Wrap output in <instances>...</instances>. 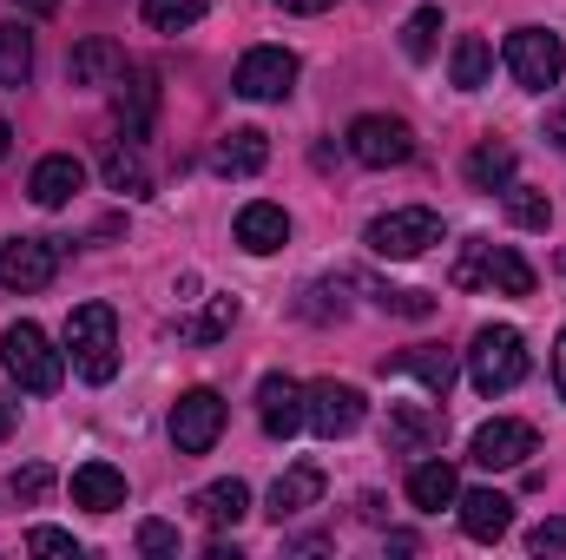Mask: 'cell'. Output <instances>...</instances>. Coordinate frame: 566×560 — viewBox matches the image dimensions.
<instances>
[{"instance_id": "6da1fadb", "label": "cell", "mask_w": 566, "mask_h": 560, "mask_svg": "<svg viewBox=\"0 0 566 560\" xmlns=\"http://www.w3.org/2000/svg\"><path fill=\"white\" fill-rule=\"evenodd\" d=\"M66 356L86 383H113L119 376V317L113 303H80L66 317Z\"/></svg>"}, {"instance_id": "7a4b0ae2", "label": "cell", "mask_w": 566, "mask_h": 560, "mask_svg": "<svg viewBox=\"0 0 566 560\" xmlns=\"http://www.w3.org/2000/svg\"><path fill=\"white\" fill-rule=\"evenodd\" d=\"M521 376H527V336L514 323L474 330V343H468V383L481 396H507V390H521Z\"/></svg>"}, {"instance_id": "3957f363", "label": "cell", "mask_w": 566, "mask_h": 560, "mask_svg": "<svg viewBox=\"0 0 566 560\" xmlns=\"http://www.w3.org/2000/svg\"><path fill=\"white\" fill-rule=\"evenodd\" d=\"M0 363H7V376H13L27 396H53L60 376H66V356L46 343L40 323H7V336H0Z\"/></svg>"}, {"instance_id": "277c9868", "label": "cell", "mask_w": 566, "mask_h": 560, "mask_svg": "<svg viewBox=\"0 0 566 560\" xmlns=\"http://www.w3.org/2000/svg\"><path fill=\"white\" fill-rule=\"evenodd\" d=\"M501 290V297H534V265L514 251V245H488V238H468L461 258H454V290Z\"/></svg>"}, {"instance_id": "5b68a950", "label": "cell", "mask_w": 566, "mask_h": 560, "mask_svg": "<svg viewBox=\"0 0 566 560\" xmlns=\"http://www.w3.org/2000/svg\"><path fill=\"white\" fill-rule=\"evenodd\" d=\"M363 245L376 251V258H389V265H409V258H422L428 245H441V218L428 211V205H402V211H382L369 231H363Z\"/></svg>"}, {"instance_id": "8992f818", "label": "cell", "mask_w": 566, "mask_h": 560, "mask_svg": "<svg viewBox=\"0 0 566 560\" xmlns=\"http://www.w3.org/2000/svg\"><path fill=\"white\" fill-rule=\"evenodd\" d=\"M507 73H514V86H527V93L560 86L566 40L560 33H547V27H514V33H507Z\"/></svg>"}, {"instance_id": "52a82bcc", "label": "cell", "mask_w": 566, "mask_h": 560, "mask_svg": "<svg viewBox=\"0 0 566 560\" xmlns=\"http://www.w3.org/2000/svg\"><path fill=\"white\" fill-rule=\"evenodd\" d=\"M349 158L356 165H369V172H389V165H409L416 158V133H409V120H396V113H363V120H349Z\"/></svg>"}, {"instance_id": "ba28073f", "label": "cell", "mask_w": 566, "mask_h": 560, "mask_svg": "<svg viewBox=\"0 0 566 560\" xmlns=\"http://www.w3.org/2000/svg\"><path fill=\"white\" fill-rule=\"evenodd\" d=\"M369 416V403H363V390L356 383H336V376H323V383H310L303 390V422L323 435V442H343V435H356Z\"/></svg>"}, {"instance_id": "9c48e42d", "label": "cell", "mask_w": 566, "mask_h": 560, "mask_svg": "<svg viewBox=\"0 0 566 560\" xmlns=\"http://www.w3.org/2000/svg\"><path fill=\"white\" fill-rule=\"evenodd\" d=\"M224 435V396L218 390H185L171 403V448L178 455H211Z\"/></svg>"}, {"instance_id": "30bf717a", "label": "cell", "mask_w": 566, "mask_h": 560, "mask_svg": "<svg viewBox=\"0 0 566 560\" xmlns=\"http://www.w3.org/2000/svg\"><path fill=\"white\" fill-rule=\"evenodd\" d=\"M60 271V245L53 238H7L0 245V290H20V297H33V290H46Z\"/></svg>"}, {"instance_id": "8fae6325", "label": "cell", "mask_w": 566, "mask_h": 560, "mask_svg": "<svg viewBox=\"0 0 566 560\" xmlns=\"http://www.w3.org/2000/svg\"><path fill=\"white\" fill-rule=\"evenodd\" d=\"M534 448H541L534 422L494 416V422H481V428H474V442H468V462H481V468H521Z\"/></svg>"}, {"instance_id": "7c38bea8", "label": "cell", "mask_w": 566, "mask_h": 560, "mask_svg": "<svg viewBox=\"0 0 566 560\" xmlns=\"http://www.w3.org/2000/svg\"><path fill=\"white\" fill-rule=\"evenodd\" d=\"M441 435H448V416L434 403H389V416H382L389 455H428V448H441Z\"/></svg>"}, {"instance_id": "4fadbf2b", "label": "cell", "mask_w": 566, "mask_h": 560, "mask_svg": "<svg viewBox=\"0 0 566 560\" xmlns=\"http://www.w3.org/2000/svg\"><path fill=\"white\" fill-rule=\"evenodd\" d=\"M238 93L244 100H290L296 93V53L290 46H251L244 60H238Z\"/></svg>"}, {"instance_id": "5bb4252c", "label": "cell", "mask_w": 566, "mask_h": 560, "mask_svg": "<svg viewBox=\"0 0 566 560\" xmlns=\"http://www.w3.org/2000/svg\"><path fill=\"white\" fill-rule=\"evenodd\" d=\"M126 66H133L126 46H119V40H99V33L80 40V46L66 53V80H73V86H119Z\"/></svg>"}, {"instance_id": "9a60e30c", "label": "cell", "mask_w": 566, "mask_h": 560, "mask_svg": "<svg viewBox=\"0 0 566 560\" xmlns=\"http://www.w3.org/2000/svg\"><path fill=\"white\" fill-rule=\"evenodd\" d=\"M258 422H264V435L271 442H290L296 428H303V383H290V376H264L258 383Z\"/></svg>"}, {"instance_id": "2e32d148", "label": "cell", "mask_w": 566, "mask_h": 560, "mask_svg": "<svg viewBox=\"0 0 566 560\" xmlns=\"http://www.w3.org/2000/svg\"><path fill=\"white\" fill-rule=\"evenodd\" d=\"M454 508H461V535L468 541H501L514 528V501L501 488H468V495H454Z\"/></svg>"}, {"instance_id": "e0dca14e", "label": "cell", "mask_w": 566, "mask_h": 560, "mask_svg": "<svg viewBox=\"0 0 566 560\" xmlns=\"http://www.w3.org/2000/svg\"><path fill=\"white\" fill-rule=\"evenodd\" d=\"M86 185V165L73 158V152H46L40 165H33V178H27V191H33V205H46V211H60V205H73V191Z\"/></svg>"}, {"instance_id": "ac0fdd59", "label": "cell", "mask_w": 566, "mask_h": 560, "mask_svg": "<svg viewBox=\"0 0 566 560\" xmlns=\"http://www.w3.org/2000/svg\"><path fill=\"white\" fill-rule=\"evenodd\" d=\"M238 245L251 251V258H271L290 245V211L271 205V198H251L244 211H238Z\"/></svg>"}, {"instance_id": "d6986e66", "label": "cell", "mask_w": 566, "mask_h": 560, "mask_svg": "<svg viewBox=\"0 0 566 560\" xmlns=\"http://www.w3.org/2000/svg\"><path fill=\"white\" fill-rule=\"evenodd\" d=\"M73 508H86V515L126 508V475H119L113 462H80V468H73Z\"/></svg>"}, {"instance_id": "ffe728a7", "label": "cell", "mask_w": 566, "mask_h": 560, "mask_svg": "<svg viewBox=\"0 0 566 560\" xmlns=\"http://www.w3.org/2000/svg\"><path fill=\"white\" fill-rule=\"evenodd\" d=\"M151 113H158V73L151 66H126V80H119V133L145 139Z\"/></svg>"}, {"instance_id": "44dd1931", "label": "cell", "mask_w": 566, "mask_h": 560, "mask_svg": "<svg viewBox=\"0 0 566 560\" xmlns=\"http://www.w3.org/2000/svg\"><path fill=\"white\" fill-rule=\"evenodd\" d=\"M99 178L119 191V198H151V165H145L139 139H113L99 158Z\"/></svg>"}, {"instance_id": "7402d4cb", "label": "cell", "mask_w": 566, "mask_h": 560, "mask_svg": "<svg viewBox=\"0 0 566 560\" xmlns=\"http://www.w3.org/2000/svg\"><path fill=\"white\" fill-rule=\"evenodd\" d=\"M264 158H271V139H264L258 126H238V133L218 139L211 172H218V178H251V172H264Z\"/></svg>"}, {"instance_id": "603a6c76", "label": "cell", "mask_w": 566, "mask_h": 560, "mask_svg": "<svg viewBox=\"0 0 566 560\" xmlns=\"http://www.w3.org/2000/svg\"><path fill=\"white\" fill-rule=\"evenodd\" d=\"M316 495H323V468H316V462H296V468H283L277 488H271V521H290V515L316 508Z\"/></svg>"}, {"instance_id": "cb8c5ba5", "label": "cell", "mask_w": 566, "mask_h": 560, "mask_svg": "<svg viewBox=\"0 0 566 560\" xmlns=\"http://www.w3.org/2000/svg\"><path fill=\"white\" fill-rule=\"evenodd\" d=\"M514 165H521V158H514L507 139H481L468 152V185H474V191H507V185H514Z\"/></svg>"}, {"instance_id": "d4e9b609", "label": "cell", "mask_w": 566, "mask_h": 560, "mask_svg": "<svg viewBox=\"0 0 566 560\" xmlns=\"http://www.w3.org/2000/svg\"><path fill=\"white\" fill-rule=\"evenodd\" d=\"M211 528H238L244 515H251V488L238 481V475H224V481H211V488H198V501H191Z\"/></svg>"}, {"instance_id": "484cf974", "label": "cell", "mask_w": 566, "mask_h": 560, "mask_svg": "<svg viewBox=\"0 0 566 560\" xmlns=\"http://www.w3.org/2000/svg\"><path fill=\"white\" fill-rule=\"evenodd\" d=\"M448 80H454L461 93H481V86L494 80V46H488L481 33H461V40H454V60H448Z\"/></svg>"}, {"instance_id": "4316f807", "label": "cell", "mask_w": 566, "mask_h": 560, "mask_svg": "<svg viewBox=\"0 0 566 560\" xmlns=\"http://www.w3.org/2000/svg\"><path fill=\"white\" fill-rule=\"evenodd\" d=\"M454 495H461V481H454V468H448V462H416V475H409V501H416L422 515L454 508Z\"/></svg>"}, {"instance_id": "83f0119b", "label": "cell", "mask_w": 566, "mask_h": 560, "mask_svg": "<svg viewBox=\"0 0 566 560\" xmlns=\"http://www.w3.org/2000/svg\"><path fill=\"white\" fill-rule=\"evenodd\" d=\"M33 80V33L27 20H0V86H27Z\"/></svg>"}, {"instance_id": "f1b7e54d", "label": "cell", "mask_w": 566, "mask_h": 560, "mask_svg": "<svg viewBox=\"0 0 566 560\" xmlns=\"http://www.w3.org/2000/svg\"><path fill=\"white\" fill-rule=\"evenodd\" d=\"M382 370H402V376H422L434 396H448V383H454V356L448 350H396Z\"/></svg>"}, {"instance_id": "f546056e", "label": "cell", "mask_w": 566, "mask_h": 560, "mask_svg": "<svg viewBox=\"0 0 566 560\" xmlns=\"http://www.w3.org/2000/svg\"><path fill=\"white\" fill-rule=\"evenodd\" d=\"M139 13L151 33H185V27H198L211 13V0H139Z\"/></svg>"}, {"instance_id": "4dcf8cb0", "label": "cell", "mask_w": 566, "mask_h": 560, "mask_svg": "<svg viewBox=\"0 0 566 560\" xmlns=\"http://www.w3.org/2000/svg\"><path fill=\"white\" fill-rule=\"evenodd\" d=\"M434 46H441V7H416V13L402 20V53H409L416 66H428Z\"/></svg>"}, {"instance_id": "1f68e13d", "label": "cell", "mask_w": 566, "mask_h": 560, "mask_svg": "<svg viewBox=\"0 0 566 560\" xmlns=\"http://www.w3.org/2000/svg\"><path fill=\"white\" fill-rule=\"evenodd\" d=\"M507 218H514L521 231H547V225H554V205H547V191H534V185H507Z\"/></svg>"}, {"instance_id": "d6a6232c", "label": "cell", "mask_w": 566, "mask_h": 560, "mask_svg": "<svg viewBox=\"0 0 566 560\" xmlns=\"http://www.w3.org/2000/svg\"><path fill=\"white\" fill-rule=\"evenodd\" d=\"M356 278H323V283H310V297H303V317H316V323H329V317H343L349 310V290Z\"/></svg>"}, {"instance_id": "836d02e7", "label": "cell", "mask_w": 566, "mask_h": 560, "mask_svg": "<svg viewBox=\"0 0 566 560\" xmlns=\"http://www.w3.org/2000/svg\"><path fill=\"white\" fill-rule=\"evenodd\" d=\"M231 323H238V297H211L205 317L191 323V343H218V336H231Z\"/></svg>"}, {"instance_id": "e575fe53", "label": "cell", "mask_w": 566, "mask_h": 560, "mask_svg": "<svg viewBox=\"0 0 566 560\" xmlns=\"http://www.w3.org/2000/svg\"><path fill=\"white\" fill-rule=\"evenodd\" d=\"M376 303L382 310H396V317H409V323H422V317H434V297H422V290H376Z\"/></svg>"}, {"instance_id": "d590c367", "label": "cell", "mask_w": 566, "mask_h": 560, "mask_svg": "<svg viewBox=\"0 0 566 560\" xmlns=\"http://www.w3.org/2000/svg\"><path fill=\"white\" fill-rule=\"evenodd\" d=\"M139 554L171 560L178 554V528H171V521H139Z\"/></svg>"}, {"instance_id": "8d00e7d4", "label": "cell", "mask_w": 566, "mask_h": 560, "mask_svg": "<svg viewBox=\"0 0 566 560\" xmlns=\"http://www.w3.org/2000/svg\"><path fill=\"white\" fill-rule=\"evenodd\" d=\"M27 554H66V560H80V541H73L66 528H33V535H27Z\"/></svg>"}, {"instance_id": "74e56055", "label": "cell", "mask_w": 566, "mask_h": 560, "mask_svg": "<svg viewBox=\"0 0 566 560\" xmlns=\"http://www.w3.org/2000/svg\"><path fill=\"white\" fill-rule=\"evenodd\" d=\"M46 488H53V468H40V462H33V468H20V475H13V495H20V501H40V495H46Z\"/></svg>"}, {"instance_id": "f35d334b", "label": "cell", "mask_w": 566, "mask_h": 560, "mask_svg": "<svg viewBox=\"0 0 566 560\" xmlns=\"http://www.w3.org/2000/svg\"><path fill=\"white\" fill-rule=\"evenodd\" d=\"M527 548H534V554H566V521H541V528L527 535Z\"/></svg>"}, {"instance_id": "ab89813d", "label": "cell", "mask_w": 566, "mask_h": 560, "mask_svg": "<svg viewBox=\"0 0 566 560\" xmlns=\"http://www.w3.org/2000/svg\"><path fill=\"white\" fill-rule=\"evenodd\" d=\"M547 145H560V152H566V100L547 106Z\"/></svg>"}, {"instance_id": "60d3db41", "label": "cell", "mask_w": 566, "mask_h": 560, "mask_svg": "<svg viewBox=\"0 0 566 560\" xmlns=\"http://www.w3.org/2000/svg\"><path fill=\"white\" fill-rule=\"evenodd\" d=\"M13 7H20L27 20H53V13H60V0H13Z\"/></svg>"}, {"instance_id": "b9f144b4", "label": "cell", "mask_w": 566, "mask_h": 560, "mask_svg": "<svg viewBox=\"0 0 566 560\" xmlns=\"http://www.w3.org/2000/svg\"><path fill=\"white\" fill-rule=\"evenodd\" d=\"M554 390H560V403H566V330H560V343H554Z\"/></svg>"}, {"instance_id": "7bdbcfd3", "label": "cell", "mask_w": 566, "mask_h": 560, "mask_svg": "<svg viewBox=\"0 0 566 560\" xmlns=\"http://www.w3.org/2000/svg\"><path fill=\"white\" fill-rule=\"evenodd\" d=\"M283 13H329V7H336V0H277Z\"/></svg>"}, {"instance_id": "ee69618b", "label": "cell", "mask_w": 566, "mask_h": 560, "mask_svg": "<svg viewBox=\"0 0 566 560\" xmlns=\"http://www.w3.org/2000/svg\"><path fill=\"white\" fill-rule=\"evenodd\" d=\"M13 435V396H0V442Z\"/></svg>"}, {"instance_id": "f6af8a7d", "label": "cell", "mask_w": 566, "mask_h": 560, "mask_svg": "<svg viewBox=\"0 0 566 560\" xmlns=\"http://www.w3.org/2000/svg\"><path fill=\"white\" fill-rule=\"evenodd\" d=\"M7 145H13V126H7V120H0V158H7Z\"/></svg>"}]
</instances>
